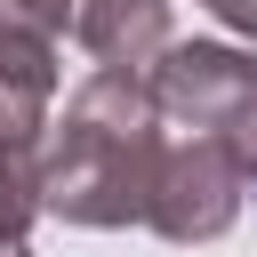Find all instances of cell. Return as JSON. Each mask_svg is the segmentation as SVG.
Wrapping results in <instances>:
<instances>
[{
	"label": "cell",
	"instance_id": "5",
	"mask_svg": "<svg viewBox=\"0 0 257 257\" xmlns=\"http://www.w3.org/2000/svg\"><path fill=\"white\" fill-rule=\"evenodd\" d=\"M56 80H64V72H56V48L0 24V145H32V153H40Z\"/></svg>",
	"mask_w": 257,
	"mask_h": 257
},
{
	"label": "cell",
	"instance_id": "10",
	"mask_svg": "<svg viewBox=\"0 0 257 257\" xmlns=\"http://www.w3.org/2000/svg\"><path fill=\"white\" fill-rule=\"evenodd\" d=\"M201 8H209V16H225V8H233V0H201Z\"/></svg>",
	"mask_w": 257,
	"mask_h": 257
},
{
	"label": "cell",
	"instance_id": "9",
	"mask_svg": "<svg viewBox=\"0 0 257 257\" xmlns=\"http://www.w3.org/2000/svg\"><path fill=\"white\" fill-rule=\"evenodd\" d=\"M0 257H32V249H24V241H0Z\"/></svg>",
	"mask_w": 257,
	"mask_h": 257
},
{
	"label": "cell",
	"instance_id": "7",
	"mask_svg": "<svg viewBox=\"0 0 257 257\" xmlns=\"http://www.w3.org/2000/svg\"><path fill=\"white\" fill-rule=\"evenodd\" d=\"M0 24L8 32H32V40H64L72 32V0H0Z\"/></svg>",
	"mask_w": 257,
	"mask_h": 257
},
{
	"label": "cell",
	"instance_id": "2",
	"mask_svg": "<svg viewBox=\"0 0 257 257\" xmlns=\"http://www.w3.org/2000/svg\"><path fill=\"white\" fill-rule=\"evenodd\" d=\"M145 96H153V112L177 120L185 137L233 128V120L257 104V48H241V40H169V48L145 64Z\"/></svg>",
	"mask_w": 257,
	"mask_h": 257
},
{
	"label": "cell",
	"instance_id": "4",
	"mask_svg": "<svg viewBox=\"0 0 257 257\" xmlns=\"http://www.w3.org/2000/svg\"><path fill=\"white\" fill-rule=\"evenodd\" d=\"M96 72H145L177 32H169V0H72V32Z\"/></svg>",
	"mask_w": 257,
	"mask_h": 257
},
{
	"label": "cell",
	"instance_id": "6",
	"mask_svg": "<svg viewBox=\"0 0 257 257\" xmlns=\"http://www.w3.org/2000/svg\"><path fill=\"white\" fill-rule=\"evenodd\" d=\"M40 225V153L0 145V241H24Z\"/></svg>",
	"mask_w": 257,
	"mask_h": 257
},
{
	"label": "cell",
	"instance_id": "3",
	"mask_svg": "<svg viewBox=\"0 0 257 257\" xmlns=\"http://www.w3.org/2000/svg\"><path fill=\"white\" fill-rule=\"evenodd\" d=\"M241 217V177H233V153H225V128L209 137H161V161H153V193H145V225L161 241H217L233 233Z\"/></svg>",
	"mask_w": 257,
	"mask_h": 257
},
{
	"label": "cell",
	"instance_id": "1",
	"mask_svg": "<svg viewBox=\"0 0 257 257\" xmlns=\"http://www.w3.org/2000/svg\"><path fill=\"white\" fill-rule=\"evenodd\" d=\"M161 161V112L145 96V72H88L64 96V120L40 137V217L80 233L145 225Z\"/></svg>",
	"mask_w": 257,
	"mask_h": 257
},
{
	"label": "cell",
	"instance_id": "8",
	"mask_svg": "<svg viewBox=\"0 0 257 257\" xmlns=\"http://www.w3.org/2000/svg\"><path fill=\"white\" fill-rule=\"evenodd\" d=\"M225 153H233V177H241V201H249L257 193V104L225 128Z\"/></svg>",
	"mask_w": 257,
	"mask_h": 257
}]
</instances>
